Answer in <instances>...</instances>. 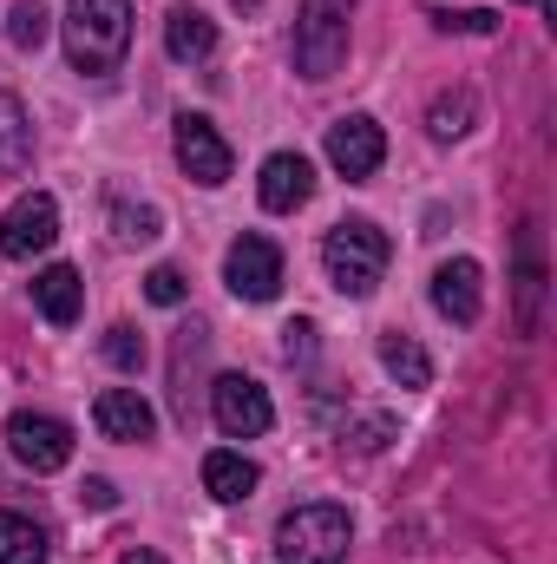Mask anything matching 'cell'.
<instances>
[{
  "label": "cell",
  "instance_id": "cell-1",
  "mask_svg": "<svg viewBox=\"0 0 557 564\" xmlns=\"http://www.w3.org/2000/svg\"><path fill=\"white\" fill-rule=\"evenodd\" d=\"M132 46V0H66V53L79 73H119Z\"/></svg>",
  "mask_w": 557,
  "mask_h": 564
},
{
  "label": "cell",
  "instance_id": "cell-2",
  "mask_svg": "<svg viewBox=\"0 0 557 564\" xmlns=\"http://www.w3.org/2000/svg\"><path fill=\"white\" fill-rule=\"evenodd\" d=\"M387 257H394V243H387V230H381V224H368V217L335 224V230H328V243H321L328 282H335L341 295H354V302H368V295L381 289Z\"/></svg>",
  "mask_w": 557,
  "mask_h": 564
},
{
  "label": "cell",
  "instance_id": "cell-3",
  "mask_svg": "<svg viewBox=\"0 0 557 564\" xmlns=\"http://www.w3.org/2000/svg\"><path fill=\"white\" fill-rule=\"evenodd\" d=\"M354 545V525L341 506H295L276 525V564H341Z\"/></svg>",
  "mask_w": 557,
  "mask_h": 564
},
{
  "label": "cell",
  "instance_id": "cell-4",
  "mask_svg": "<svg viewBox=\"0 0 557 564\" xmlns=\"http://www.w3.org/2000/svg\"><path fill=\"white\" fill-rule=\"evenodd\" d=\"M348 13H354V0H302V13H295V73L302 79H335L341 73Z\"/></svg>",
  "mask_w": 557,
  "mask_h": 564
},
{
  "label": "cell",
  "instance_id": "cell-5",
  "mask_svg": "<svg viewBox=\"0 0 557 564\" xmlns=\"http://www.w3.org/2000/svg\"><path fill=\"white\" fill-rule=\"evenodd\" d=\"M210 414H217V426H223V440H256V433L276 426L270 394H263L250 375H223V381L210 388Z\"/></svg>",
  "mask_w": 557,
  "mask_h": 564
},
{
  "label": "cell",
  "instance_id": "cell-6",
  "mask_svg": "<svg viewBox=\"0 0 557 564\" xmlns=\"http://www.w3.org/2000/svg\"><path fill=\"white\" fill-rule=\"evenodd\" d=\"M53 237H59V204H53L46 191H26V197L0 217V257H13V263L53 250Z\"/></svg>",
  "mask_w": 557,
  "mask_h": 564
},
{
  "label": "cell",
  "instance_id": "cell-7",
  "mask_svg": "<svg viewBox=\"0 0 557 564\" xmlns=\"http://www.w3.org/2000/svg\"><path fill=\"white\" fill-rule=\"evenodd\" d=\"M223 282L243 295V302H270L282 289V250L270 237H256V230H243L237 243H230V257H223Z\"/></svg>",
  "mask_w": 557,
  "mask_h": 564
},
{
  "label": "cell",
  "instance_id": "cell-8",
  "mask_svg": "<svg viewBox=\"0 0 557 564\" xmlns=\"http://www.w3.org/2000/svg\"><path fill=\"white\" fill-rule=\"evenodd\" d=\"M7 446L26 473H59L73 459V426L53 421V414H13L7 421Z\"/></svg>",
  "mask_w": 557,
  "mask_h": 564
},
{
  "label": "cell",
  "instance_id": "cell-9",
  "mask_svg": "<svg viewBox=\"0 0 557 564\" xmlns=\"http://www.w3.org/2000/svg\"><path fill=\"white\" fill-rule=\"evenodd\" d=\"M177 164H184L197 184H210V191L230 177V144H223V132H217L204 112H184V119H177Z\"/></svg>",
  "mask_w": 557,
  "mask_h": 564
},
{
  "label": "cell",
  "instance_id": "cell-10",
  "mask_svg": "<svg viewBox=\"0 0 557 564\" xmlns=\"http://www.w3.org/2000/svg\"><path fill=\"white\" fill-rule=\"evenodd\" d=\"M433 308H439L446 322H459V328L479 322V308H485V276H479L472 257H452V263L433 270Z\"/></svg>",
  "mask_w": 557,
  "mask_h": 564
},
{
  "label": "cell",
  "instance_id": "cell-11",
  "mask_svg": "<svg viewBox=\"0 0 557 564\" xmlns=\"http://www.w3.org/2000/svg\"><path fill=\"white\" fill-rule=\"evenodd\" d=\"M381 158H387V132H381L374 119H341V126H328V164H335L341 177H374Z\"/></svg>",
  "mask_w": 557,
  "mask_h": 564
},
{
  "label": "cell",
  "instance_id": "cell-12",
  "mask_svg": "<svg viewBox=\"0 0 557 564\" xmlns=\"http://www.w3.org/2000/svg\"><path fill=\"white\" fill-rule=\"evenodd\" d=\"M256 197H263V210H302V204L315 197V164H308L302 151H276V158H263Z\"/></svg>",
  "mask_w": 557,
  "mask_h": 564
},
{
  "label": "cell",
  "instance_id": "cell-13",
  "mask_svg": "<svg viewBox=\"0 0 557 564\" xmlns=\"http://www.w3.org/2000/svg\"><path fill=\"white\" fill-rule=\"evenodd\" d=\"M92 421H99L106 440H151L157 433V414H151V401H144L139 388H106L92 401Z\"/></svg>",
  "mask_w": 557,
  "mask_h": 564
},
{
  "label": "cell",
  "instance_id": "cell-14",
  "mask_svg": "<svg viewBox=\"0 0 557 564\" xmlns=\"http://www.w3.org/2000/svg\"><path fill=\"white\" fill-rule=\"evenodd\" d=\"M33 302H40V315H46L53 328H73L79 308H86V282H79L73 263H53V270L33 276Z\"/></svg>",
  "mask_w": 557,
  "mask_h": 564
},
{
  "label": "cell",
  "instance_id": "cell-15",
  "mask_svg": "<svg viewBox=\"0 0 557 564\" xmlns=\"http://www.w3.org/2000/svg\"><path fill=\"white\" fill-rule=\"evenodd\" d=\"M256 459H243V453H230V446H217V453H204V492L210 499H223V506H237V499H250L256 492Z\"/></svg>",
  "mask_w": 557,
  "mask_h": 564
},
{
  "label": "cell",
  "instance_id": "cell-16",
  "mask_svg": "<svg viewBox=\"0 0 557 564\" xmlns=\"http://www.w3.org/2000/svg\"><path fill=\"white\" fill-rule=\"evenodd\" d=\"M164 46H171V59H210L217 53V20L197 13V7H171L164 13Z\"/></svg>",
  "mask_w": 557,
  "mask_h": 564
},
{
  "label": "cell",
  "instance_id": "cell-17",
  "mask_svg": "<svg viewBox=\"0 0 557 564\" xmlns=\"http://www.w3.org/2000/svg\"><path fill=\"white\" fill-rule=\"evenodd\" d=\"M538 302H545V263H538V224L518 237V335H538Z\"/></svg>",
  "mask_w": 557,
  "mask_h": 564
},
{
  "label": "cell",
  "instance_id": "cell-18",
  "mask_svg": "<svg viewBox=\"0 0 557 564\" xmlns=\"http://www.w3.org/2000/svg\"><path fill=\"white\" fill-rule=\"evenodd\" d=\"M33 164V126L13 93H0V177H20Z\"/></svg>",
  "mask_w": 557,
  "mask_h": 564
},
{
  "label": "cell",
  "instance_id": "cell-19",
  "mask_svg": "<svg viewBox=\"0 0 557 564\" xmlns=\"http://www.w3.org/2000/svg\"><path fill=\"white\" fill-rule=\"evenodd\" d=\"M381 368L401 381V388H433V361H426V348H419L414 335H381Z\"/></svg>",
  "mask_w": 557,
  "mask_h": 564
},
{
  "label": "cell",
  "instance_id": "cell-20",
  "mask_svg": "<svg viewBox=\"0 0 557 564\" xmlns=\"http://www.w3.org/2000/svg\"><path fill=\"white\" fill-rule=\"evenodd\" d=\"M46 532L20 512H0V564H46Z\"/></svg>",
  "mask_w": 557,
  "mask_h": 564
},
{
  "label": "cell",
  "instance_id": "cell-21",
  "mask_svg": "<svg viewBox=\"0 0 557 564\" xmlns=\"http://www.w3.org/2000/svg\"><path fill=\"white\" fill-rule=\"evenodd\" d=\"M472 112H479V99L459 86V93H439L433 99V139H459V132H472Z\"/></svg>",
  "mask_w": 557,
  "mask_h": 564
},
{
  "label": "cell",
  "instance_id": "cell-22",
  "mask_svg": "<svg viewBox=\"0 0 557 564\" xmlns=\"http://www.w3.org/2000/svg\"><path fill=\"white\" fill-rule=\"evenodd\" d=\"M7 40H13L20 53H40V46H46V7H40V0H13V13H7Z\"/></svg>",
  "mask_w": 557,
  "mask_h": 564
},
{
  "label": "cell",
  "instance_id": "cell-23",
  "mask_svg": "<svg viewBox=\"0 0 557 564\" xmlns=\"http://www.w3.org/2000/svg\"><path fill=\"white\" fill-rule=\"evenodd\" d=\"M106 361H112V368H125V375H139V368H144V335H139V328H125V322H119V328H106Z\"/></svg>",
  "mask_w": 557,
  "mask_h": 564
},
{
  "label": "cell",
  "instance_id": "cell-24",
  "mask_svg": "<svg viewBox=\"0 0 557 564\" xmlns=\"http://www.w3.org/2000/svg\"><path fill=\"white\" fill-rule=\"evenodd\" d=\"M433 26L439 33H492L499 13H485V7H433Z\"/></svg>",
  "mask_w": 557,
  "mask_h": 564
},
{
  "label": "cell",
  "instance_id": "cell-25",
  "mask_svg": "<svg viewBox=\"0 0 557 564\" xmlns=\"http://www.w3.org/2000/svg\"><path fill=\"white\" fill-rule=\"evenodd\" d=\"M144 295H151L157 308H177V302H184V276H177L171 263H157V270L144 276Z\"/></svg>",
  "mask_w": 557,
  "mask_h": 564
},
{
  "label": "cell",
  "instance_id": "cell-26",
  "mask_svg": "<svg viewBox=\"0 0 557 564\" xmlns=\"http://www.w3.org/2000/svg\"><path fill=\"white\" fill-rule=\"evenodd\" d=\"M112 224H119V237H139V243L157 237V210H151V204H139V210H132V204H125V210H112Z\"/></svg>",
  "mask_w": 557,
  "mask_h": 564
},
{
  "label": "cell",
  "instance_id": "cell-27",
  "mask_svg": "<svg viewBox=\"0 0 557 564\" xmlns=\"http://www.w3.org/2000/svg\"><path fill=\"white\" fill-rule=\"evenodd\" d=\"M79 499H86L92 512H112V506H119V492H112V479H86V486H79Z\"/></svg>",
  "mask_w": 557,
  "mask_h": 564
},
{
  "label": "cell",
  "instance_id": "cell-28",
  "mask_svg": "<svg viewBox=\"0 0 557 564\" xmlns=\"http://www.w3.org/2000/svg\"><path fill=\"white\" fill-rule=\"evenodd\" d=\"M119 564H171V558H157V552H144V545H139V552H125Z\"/></svg>",
  "mask_w": 557,
  "mask_h": 564
}]
</instances>
